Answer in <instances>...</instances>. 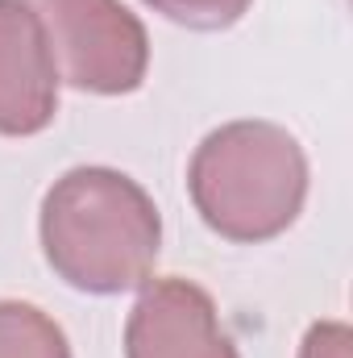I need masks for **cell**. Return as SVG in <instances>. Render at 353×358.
<instances>
[{"label":"cell","mask_w":353,"mask_h":358,"mask_svg":"<svg viewBox=\"0 0 353 358\" xmlns=\"http://www.w3.org/2000/svg\"><path fill=\"white\" fill-rule=\"evenodd\" d=\"M59 113V67L38 13L0 0V134L33 138Z\"/></svg>","instance_id":"5"},{"label":"cell","mask_w":353,"mask_h":358,"mask_svg":"<svg viewBox=\"0 0 353 358\" xmlns=\"http://www.w3.org/2000/svg\"><path fill=\"white\" fill-rule=\"evenodd\" d=\"M50 42L59 80L96 96H129L146 84L150 38L121 0H25Z\"/></svg>","instance_id":"3"},{"label":"cell","mask_w":353,"mask_h":358,"mask_svg":"<svg viewBox=\"0 0 353 358\" xmlns=\"http://www.w3.org/2000/svg\"><path fill=\"white\" fill-rule=\"evenodd\" d=\"M154 13H163L167 21L187 25V29H204V34H216V29H229L237 25L254 0H146Z\"/></svg>","instance_id":"7"},{"label":"cell","mask_w":353,"mask_h":358,"mask_svg":"<svg viewBox=\"0 0 353 358\" xmlns=\"http://www.w3.org/2000/svg\"><path fill=\"white\" fill-rule=\"evenodd\" d=\"M299 358H353V334L341 321H316L303 342H299Z\"/></svg>","instance_id":"8"},{"label":"cell","mask_w":353,"mask_h":358,"mask_svg":"<svg viewBox=\"0 0 353 358\" xmlns=\"http://www.w3.org/2000/svg\"><path fill=\"white\" fill-rule=\"evenodd\" d=\"M125 358H241L212 296L191 279H150L125 321Z\"/></svg>","instance_id":"4"},{"label":"cell","mask_w":353,"mask_h":358,"mask_svg":"<svg viewBox=\"0 0 353 358\" xmlns=\"http://www.w3.org/2000/svg\"><path fill=\"white\" fill-rule=\"evenodd\" d=\"M187 192L204 225L225 242H270L303 213L308 155L274 121H229L195 146Z\"/></svg>","instance_id":"2"},{"label":"cell","mask_w":353,"mask_h":358,"mask_svg":"<svg viewBox=\"0 0 353 358\" xmlns=\"http://www.w3.org/2000/svg\"><path fill=\"white\" fill-rule=\"evenodd\" d=\"M0 358H71V346L42 308L0 300Z\"/></svg>","instance_id":"6"},{"label":"cell","mask_w":353,"mask_h":358,"mask_svg":"<svg viewBox=\"0 0 353 358\" xmlns=\"http://www.w3.org/2000/svg\"><path fill=\"white\" fill-rule=\"evenodd\" d=\"M50 271L88 296H117L150 283L163 217L150 192L112 167H71L50 183L38 217Z\"/></svg>","instance_id":"1"}]
</instances>
